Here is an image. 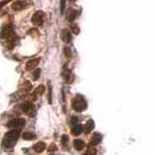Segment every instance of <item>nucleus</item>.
<instances>
[{
	"mask_svg": "<svg viewBox=\"0 0 155 155\" xmlns=\"http://www.w3.org/2000/svg\"><path fill=\"white\" fill-rule=\"evenodd\" d=\"M28 3L26 0H17L12 4L11 8L14 11H21L27 7Z\"/></svg>",
	"mask_w": 155,
	"mask_h": 155,
	"instance_id": "nucleus-7",
	"label": "nucleus"
},
{
	"mask_svg": "<svg viewBox=\"0 0 155 155\" xmlns=\"http://www.w3.org/2000/svg\"><path fill=\"white\" fill-rule=\"evenodd\" d=\"M95 128V123H94V120L92 119H89L88 120H87L86 124H85V127H84V130H85V134H88L91 131Z\"/></svg>",
	"mask_w": 155,
	"mask_h": 155,
	"instance_id": "nucleus-12",
	"label": "nucleus"
},
{
	"mask_svg": "<svg viewBox=\"0 0 155 155\" xmlns=\"http://www.w3.org/2000/svg\"><path fill=\"white\" fill-rule=\"evenodd\" d=\"M64 54H65V56L67 57L68 58H71V56H72L71 51V49L69 48H64Z\"/></svg>",
	"mask_w": 155,
	"mask_h": 155,
	"instance_id": "nucleus-21",
	"label": "nucleus"
},
{
	"mask_svg": "<svg viewBox=\"0 0 155 155\" xmlns=\"http://www.w3.org/2000/svg\"><path fill=\"white\" fill-rule=\"evenodd\" d=\"M71 106L75 111L81 113L87 109V102L82 95H78L71 101Z\"/></svg>",
	"mask_w": 155,
	"mask_h": 155,
	"instance_id": "nucleus-3",
	"label": "nucleus"
},
{
	"mask_svg": "<svg viewBox=\"0 0 155 155\" xmlns=\"http://www.w3.org/2000/svg\"><path fill=\"white\" fill-rule=\"evenodd\" d=\"M50 155H54V154H50Z\"/></svg>",
	"mask_w": 155,
	"mask_h": 155,
	"instance_id": "nucleus-31",
	"label": "nucleus"
},
{
	"mask_svg": "<svg viewBox=\"0 0 155 155\" xmlns=\"http://www.w3.org/2000/svg\"><path fill=\"white\" fill-rule=\"evenodd\" d=\"M71 30H72V32L74 33V34H76V35H78V34H79L80 32V29L79 27H78V26L77 24H73L71 25Z\"/></svg>",
	"mask_w": 155,
	"mask_h": 155,
	"instance_id": "nucleus-19",
	"label": "nucleus"
},
{
	"mask_svg": "<svg viewBox=\"0 0 155 155\" xmlns=\"http://www.w3.org/2000/svg\"><path fill=\"white\" fill-rule=\"evenodd\" d=\"M25 124H26V121H25L24 119H14V120H10V121H9V123L7 124V127L16 130V129L19 128H23V127H24Z\"/></svg>",
	"mask_w": 155,
	"mask_h": 155,
	"instance_id": "nucleus-5",
	"label": "nucleus"
},
{
	"mask_svg": "<svg viewBox=\"0 0 155 155\" xmlns=\"http://www.w3.org/2000/svg\"><path fill=\"white\" fill-rule=\"evenodd\" d=\"M40 61H41L40 58H34V59L30 60L26 64V69L27 71H32L38 65L39 63H40Z\"/></svg>",
	"mask_w": 155,
	"mask_h": 155,
	"instance_id": "nucleus-8",
	"label": "nucleus"
},
{
	"mask_svg": "<svg viewBox=\"0 0 155 155\" xmlns=\"http://www.w3.org/2000/svg\"><path fill=\"white\" fill-rule=\"evenodd\" d=\"M84 130V127L81 124H75L73 126L72 129H71V134L74 136H78L81 134Z\"/></svg>",
	"mask_w": 155,
	"mask_h": 155,
	"instance_id": "nucleus-13",
	"label": "nucleus"
},
{
	"mask_svg": "<svg viewBox=\"0 0 155 155\" xmlns=\"http://www.w3.org/2000/svg\"><path fill=\"white\" fill-rule=\"evenodd\" d=\"M85 147V143L82 140L76 139L74 140V147L77 150H81Z\"/></svg>",
	"mask_w": 155,
	"mask_h": 155,
	"instance_id": "nucleus-15",
	"label": "nucleus"
},
{
	"mask_svg": "<svg viewBox=\"0 0 155 155\" xmlns=\"http://www.w3.org/2000/svg\"><path fill=\"white\" fill-rule=\"evenodd\" d=\"M96 151L97 150L95 148H93V147L89 148V149L86 151V153H85V155H94L96 153Z\"/></svg>",
	"mask_w": 155,
	"mask_h": 155,
	"instance_id": "nucleus-24",
	"label": "nucleus"
},
{
	"mask_svg": "<svg viewBox=\"0 0 155 155\" xmlns=\"http://www.w3.org/2000/svg\"><path fill=\"white\" fill-rule=\"evenodd\" d=\"M12 0H3L2 2H0V8H2V6H4V5H5L6 4L9 3V2H11Z\"/></svg>",
	"mask_w": 155,
	"mask_h": 155,
	"instance_id": "nucleus-29",
	"label": "nucleus"
},
{
	"mask_svg": "<svg viewBox=\"0 0 155 155\" xmlns=\"http://www.w3.org/2000/svg\"><path fill=\"white\" fill-rule=\"evenodd\" d=\"M44 90H45V88H44V85H40L38 88H36V90L34 92V95H36V96L42 95L44 92Z\"/></svg>",
	"mask_w": 155,
	"mask_h": 155,
	"instance_id": "nucleus-18",
	"label": "nucleus"
},
{
	"mask_svg": "<svg viewBox=\"0 0 155 155\" xmlns=\"http://www.w3.org/2000/svg\"><path fill=\"white\" fill-rule=\"evenodd\" d=\"M69 1H70V2H74L75 0H69Z\"/></svg>",
	"mask_w": 155,
	"mask_h": 155,
	"instance_id": "nucleus-30",
	"label": "nucleus"
},
{
	"mask_svg": "<svg viewBox=\"0 0 155 155\" xmlns=\"http://www.w3.org/2000/svg\"><path fill=\"white\" fill-rule=\"evenodd\" d=\"M32 88V85H30V83L29 81H26V82L23 84V89L26 92H29L30 89Z\"/></svg>",
	"mask_w": 155,
	"mask_h": 155,
	"instance_id": "nucleus-22",
	"label": "nucleus"
},
{
	"mask_svg": "<svg viewBox=\"0 0 155 155\" xmlns=\"http://www.w3.org/2000/svg\"><path fill=\"white\" fill-rule=\"evenodd\" d=\"M21 109L23 113H25L29 116H34L36 113L35 106L30 102H26L22 104Z\"/></svg>",
	"mask_w": 155,
	"mask_h": 155,
	"instance_id": "nucleus-4",
	"label": "nucleus"
},
{
	"mask_svg": "<svg viewBox=\"0 0 155 155\" xmlns=\"http://www.w3.org/2000/svg\"><path fill=\"white\" fill-rule=\"evenodd\" d=\"M64 79L68 83L72 82L73 80H74V78L71 75L70 71H66V74H64Z\"/></svg>",
	"mask_w": 155,
	"mask_h": 155,
	"instance_id": "nucleus-17",
	"label": "nucleus"
},
{
	"mask_svg": "<svg viewBox=\"0 0 155 155\" xmlns=\"http://www.w3.org/2000/svg\"><path fill=\"white\" fill-rule=\"evenodd\" d=\"M37 137L35 134L31 132H26L23 134V139L25 140H33Z\"/></svg>",
	"mask_w": 155,
	"mask_h": 155,
	"instance_id": "nucleus-16",
	"label": "nucleus"
},
{
	"mask_svg": "<svg viewBox=\"0 0 155 155\" xmlns=\"http://www.w3.org/2000/svg\"><path fill=\"white\" fill-rule=\"evenodd\" d=\"M66 6V0H61V13L63 14L64 12Z\"/></svg>",
	"mask_w": 155,
	"mask_h": 155,
	"instance_id": "nucleus-23",
	"label": "nucleus"
},
{
	"mask_svg": "<svg viewBox=\"0 0 155 155\" xmlns=\"http://www.w3.org/2000/svg\"><path fill=\"white\" fill-rule=\"evenodd\" d=\"M78 14V12L77 10H74V9H69L67 13V19H68L70 22H73L74 19H76Z\"/></svg>",
	"mask_w": 155,
	"mask_h": 155,
	"instance_id": "nucleus-14",
	"label": "nucleus"
},
{
	"mask_svg": "<svg viewBox=\"0 0 155 155\" xmlns=\"http://www.w3.org/2000/svg\"><path fill=\"white\" fill-rule=\"evenodd\" d=\"M46 143L43 142V141H39L37 143L34 145V150L36 153H41L46 149Z\"/></svg>",
	"mask_w": 155,
	"mask_h": 155,
	"instance_id": "nucleus-11",
	"label": "nucleus"
},
{
	"mask_svg": "<svg viewBox=\"0 0 155 155\" xmlns=\"http://www.w3.org/2000/svg\"><path fill=\"white\" fill-rule=\"evenodd\" d=\"M40 75H41V69L38 68V69H37V70L34 71V73H33V76H34V81H36V80L38 79L39 77H40Z\"/></svg>",
	"mask_w": 155,
	"mask_h": 155,
	"instance_id": "nucleus-20",
	"label": "nucleus"
},
{
	"mask_svg": "<svg viewBox=\"0 0 155 155\" xmlns=\"http://www.w3.org/2000/svg\"><path fill=\"white\" fill-rule=\"evenodd\" d=\"M32 23L35 26H41L44 23V12L38 10L33 15L31 19Z\"/></svg>",
	"mask_w": 155,
	"mask_h": 155,
	"instance_id": "nucleus-6",
	"label": "nucleus"
},
{
	"mask_svg": "<svg viewBox=\"0 0 155 155\" xmlns=\"http://www.w3.org/2000/svg\"><path fill=\"white\" fill-rule=\"evenodd\" d=\"M57 150H58V147H57L56 145H55L54 143H52V144L50 146V147L48 148V151L49 152H54Z\"/></svg>",
	"mask_w": 155,
	"mask_h": 155,
	"instance_id": "nucleus-26",
	"label": "nucleus"
},
{
	"mask_svg": "<svg viewBox=\"0 0 155 155\" xmlns=\"http://www.w3.org/2000/svg\"><path fill=\"white\" fill-rule=\"evenodd\" d=\"M19 137V132L17 130H12L5 134L2 146L5 148H12L16 143L17 139Z\"/></svg>",
	"mask_w": 155,
	"mask_h": 155,
	"instance_id": "nucleus-2",
	"label": "nucleus"
},
{
	"mask_svg": "<svg viewBox=\"0 0 155 155\" xmlns=\"http://www.w3.org/2000/svg\"><path fill=\"white\" fill-rule=\"evenodd\" d=\"M71 121V124H72L73 125H75V124H77L78 121V119L77 116H72Z\"/></svg>",
	"mask_w": 155,
	"mask_h": 155,
	"instance_id": "nucleus-28",
	"label": "nucleus"
},
{
	"mask_svg": "<svg viewBox=\"0 0 155 155\" xmlns=\"http://www.w3.org/2000/svg\"><path fill=\"white\" fill-rule=\"evenodd\" d=\"M0 38L6 42V48L10 50L14 48L18 41L17 36L11 25H6L2 29L0 32Z\"/></svg>",
	"mask_w": 155,
	"mask_h": 155,
	"instance_id": "nucleus-1",
	"label": "nucleus"
},
{
	"mask_svg": "<svg viewBox=\"0 0 155 155\" xmlns=\"http://www.w3.org/2000/svg\"><path fill=\"white\" fill-rule=\"evenodd\" d=\"M61 40L65 43H69L71 40H72V36L71 34L68 30L67 29H64L61 31Z\"/></svg>",
	"mask_w": 155,
	"mask_h": 155,
	"instance_id": "nucleus-9",
	"label": "nucleus"
},
{
	"mask_svg": "<svg viewBox=\"0 0 155 155\" xmlns=\"http://www.w3.org/2000/svg\"><path fill=\"white\" fill-rule=\"evenodd\" d=\"M48 100H49V103H52V89H51V86L49 85V95H48Z\"/></svg>",
	"mask_w": 155,
	"mask_h": 155,
	"instance_id": "nucleus-27",
	"label": "nucleus"
},
{
	"mask_svg": "<svg viewBox=\"0 0 155 155\" xmlns=\"http://www.w3.org/2000/svg\"><path fill=\"white\" fill-rule=\"evenodd\" d=\"M102 137L100 134L99 133H95L93 134V136L91 138V141H90V145L92 146H95V145L99 144V143H101L102 141Z\"/></svg>",
	"mask_w": 155,
	"mask_h": 155,
	"instance_id": "nucleus-10",
	"label": "nucleus"
},
{
	"mask_svg": "<svg viewBox=\"0 0 155 155\" xmlns=\"http://www.w3.org/2000/svg\"><path fill=\"white\" fill-rule=\"evenodd\" d=\"M68 140H69L68 137L67 135H65V134H64V135L61 137V143H62V144H66L68 141Z\"/></svg>",
	"mask_w": 155,
	"mask_h": 155,
	"instance_id": "nucleus-25",
	"label": "nucleus"
}]
</instances>
